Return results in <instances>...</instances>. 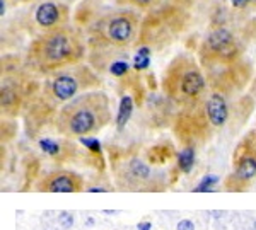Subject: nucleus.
<instances>
[{
  "label": "nucleus",
  "mask_w": 256,
  "mask_h": 230,
  "mask_svg": "<svg viewBox=\"0 0 256 230\" xmlns=\"http://www.w3.org/2000/svg\"><path fill=\"white\" fill-rule=\"evenodd\" d=\"M86 224H88L89 227H90V225H94V219H90V217H89V219H88V222H86Z\"/></svg>",
  "instance_id": "obj_25"
},
{
  "label": "nucleus",
  "mask_w": 256,
  "mask_h": 230,
  "mask_svg": "<svg viewBox=\"0 0 256 230\" xmlns=\"http://www.w3.org/2000/svg\"><path fill=\"white\" fill-rule=\"evenodd\" d=\"M110 120L108 99L104 94H88L65 106L58 118V128L65 135L86 137L101 130Z\"/></svg>",
  "instance_id": "obj_1"
},
{
  "label": "nucleus",
  "mask_w": 256,
  "mask_h": 230,
  "mask_svg": "<svg viewBox=\"0 0 256 230\" xmlns=\"http://www.w3.org/2000/svg\"><path fill=\"white\" fill-rule=\"evenodd\" d=\"M43 186L50 193H76L82 188V181L74 174L60 172V174L52 176Z\"/></svg>",
  "instance_id": "obj_7"
},
{
  "label": "nucleus",
  "mask_w": 256,
  "mask_h": 230,
  "mask_svg": "<svg viewBox=\"0 0 256 230\" xmlns=\"http://www.w3.org/2000/svg\"><path fill=\"white\" fill-rule=\"evenodd\" d=\"M148 55H150V50H148L147 46L140 48L137 56H135V60H134L135 70H146L148 65H150V58H148Z\"/></svg>",
  "instance_id": "obj_14"
},
{
  "label": "nucleus",
  "mask_w": 256,
  "mask_h": 230,
  "mask_svg": "<svg viewBox=\"0 0 256 230\" xmlns=\"http://www.w3.org/2000/svg\"><path fill=\"white\" fill-rule=\"evenodd\" d=\"M52 90L58 101H68V99H72L77 94V90H79V80H77L76 75H68V73L58 75L53 80Z\"/></svg>",
  "instance_id": "obj_8"
},
{
  "label": "nucleus",
  "mask_w": 256,
  "mask_h": 230,
  "mask_svg": "<svg viewBox=\"0 0 256 230\" xmlns=\"http://www.w3.org/2000/svg\"><path fill=\"white\" fill-rule=\"evenodd\" d=\"M36 20H38V24L43 27L55 26L60 20V7L52 2L41 3L38 7V10H36Z\"/></svg>",
  "instance_id": "obj_10"
},
{
  "label": "nucleus",
  "mask_w": 256,
  "mask_h": 230,
  "mask_svg": "<svg viewBox=\"0 0 256 230\" xmlns=\"http://www.w3.org/2000/svg\"><path fill=\"white\" fill-rule=\"evenodd\" d=\"M217 183H218L217 176H205V178L202 179V183L198 184V188H195V191L196 193H208V191H212V186Z\"/></svg>",
  "instance_id": "obj_15"
},
{
  "label": "nucleus",
  "mask_w": 256,
  "mask_h": 230,
  "mask_svg": "<svg viewBox=\"0 0 256 230\" xmlns=\"http://www.w3.org/2000/svg\"><path fill=\"white\" fill-rule=\"evenodd\" d=\"M248 2H250V0H232V3L236 7H244Z\"/></svg>",
  "instance_id": "obj_23"
},
{
  "label": "nucleus",
  "mask_w": 256,
  "mask_h": 230,
  "mask_svg": "<svg viewBox=\"0 0 256 230\" xmlns=\"http://www.w3.org/2000/svg\"><path fill=\"white\" fill-rule=\"evenodd\" d=\"M80 143L86 145L90 152H101V143L98 138H88V137H80Z\"/></svg>",
  "instance_id": "obj_19"
},
{
  "label": "nucleus",
  "mask_w": 256,
  "mask_h": 230,
  "mask_svg": "<svg viewBox=\"0 0 256 230\" xmlns=\"http://www.w3.org/2000/svg\"><path fill=\"white\" fill-rule=\"evenodd\" d=\"M169 92L184 99H195L205 89V79L192 61L181 58L172 63L171 75L166 82Z\"/></svg>",
  "instance_id": "obj_3"
},
{
  "label": "nucleus",
  "mask_w": 256,
  "mask_h": 230,
  "mask_svg": "<svg viewBox=\"0 0 256 230\" xmlns=\"http://www.w3.org/2000/svg\"><path fill=\"white\" fill-rule=\"evenodd\" d=\"M120 3H132V5L142 7V9H147V7H152L156 3H159L160 0H118Z\"/></svg>",
  "instance_id": "obj_18"
},
{
  "label": "nucleus",
  "mask_w": 256,
  "mask_h": 230,
  "mask_svg": "<svg viewBox=\"0 0 256 230\" xmlns=\"http://www.w3.org/2000/svg\"><path fill=\"white\" fill-rule=\"evenodd\" d=\"M205 50L208 51V55L222 60L234 58L236 56V43H234L232 32L226 27L216 29L205 41Z\"/></svg>",
  "instance_id": "obj_5"
},
{
  "label": "nucleus",
  "mask_w": 256,
  "mask_h": 230,
  "mask_svg": "<svg viewBox=\"0 0 256 230\" xmlns=\"http://www.w3.org/2000/svg\"><path fill=\"white\" fill-rule=\"evenodd\" d=\"M108 190H106V188H89V193H106Z\"/></svg>",
  "instance_id": "obj_24"
},
{
  "label": "nucleus",
  "mask_w": 256,
  "mask_h": 230,
  "mask_svg": "<svg viewBox=\"0 0 256 230\" xmlns=\"http://www.w3.org/2000/svg\"><path fill=\"white\" fill-rule=\"evenodd\" d=\"M128 172H130L132 178L137 181H147L150 178V169H148V166L138 159L130 160V164H128Z\"/></svg>",
  "instance_id": "obj_12"
},
{
  "label": "nucleus",
  "mask_w": 256,
  "mask_h": 230,
  "mask_svg": "<svg viewBox=\"0 0 256 230\" xmlns=\"http://www.w3.org/2000/svg\"><path fill=\"white\" fill-rule=\"evenodd\" d=\"M205 116H207L210 125L216 126V128L226 125L229 109H227V102L222 94L216 92L208 97L207 102H205Z\"/></svg>",
  "instance_id": "obj_6"
},
{
  "label": "nucleus",
  "mask_w": 256,
  "mask_h": 230,
  "mask_svg": "<svg viewBox=\"0 0 256 230\" xmlns=\"http://www.w3.org/2000/svg\"><path fill=\"white\" fill-rule=\"evenodd\" d=\"M195 164V149L193 147H186L178 157V166H180L181 172H190Z\"/></svg>",
  "instance_id": "obj_13"
},
{
  "label": "nucleus",
  "mask_w": 256,
  "mask_h": 230,
  "mask_svg": "<svg viewBox=\"0 0 256 230\" xmlns=\"http://www.w3.org/2000/svg\"><path fill=\"white\" fill-rule=\"evenodd\" d=\"M31 55L44 70H55L80 58L82 48L74 32L67 29H53L32 44Z\"/></svg>",
  "instance_id": "obj_2"
},
{
  "label": "nucleus",
  "mask_w": 256,
  "mask_h": 230,
  "mask_svg": "<svg viewBox=\"0 0 256 230\" xmlns=\"http://www.w3.org/2000/svg\"><path fill=\"white\" fill-rule=\"evenodd\" d=\"M138 230H150L152 229V224L150 222H140V224L137 225Z\"/></svg>",
  "instance_id": "obj_22"
},
{
  "label": "nucleus",
  "mask_w": 256,
  "mask_h": 230,
  "mask_svg": "<svg viewBox=\"0 0 256 230\" xmlns=\"http://www.w3.org/2000/svg\"><path fill=\"white\" fill-rule=\"evenodd\" d=\"M132 111H134V101L130 96H123L122 102H120V109H118V116H116V125L122 130L126 125L128 120L132 116Z\"/></svg>",
  "instance_id": "obj_11"
},
{
  "label": "nucleus",
  "mask_w": 256,
  "mask_h": 230,
  "mask_svg": "<svg viewBox=\"0 0 256 230\" xmlns=\"http://www.w3.org/2000/svg\"><path fill=\"white\" fill-rule=\"evenodd\" d=\"M253 230H256V222H254V224H253Z\"/></svg>",
  "instance_id": "obj_26"
},
{
  "label": "nucleus",
  "mask_w": 256,
  "mask_h": 230,
  "mask_svg": "<svg viewBox=\"0 0 256 230\" xmlns=\"http://www.w3.org/2000/svg\"><path fill=\"white\" fill-rule=\"evenodd\" d=\"M176 230H195V224L192 220H181L178 222Z\"/></svg>",
  "instance_id": "obj_21"
},
{
  "label": "nucleus",
  "mask_w": 256,
  "mask_h": 230,
  "mask_svg": "<svg viewBox=\"0 0 256 230\" xmlns=\"http://www.w3.org/2000/svg\"><path fill=\"white\" fill-rule=\"evenodd\" d=\"M256 176V154L250 152V154H244L241 159L238 160V167H236V178L239 183H248Z\"/></svg>",
  "instance_id": "obj_9"
},
{
  "label": "nucleus",
  "mask_w": 256,
  "mask_h": 230,
  "mask_svg": "<svg viewBox=\"0 0 256 230\" xmlns=\"http://www.w3.org/2000/svg\"><path fill=\"white\" fill-rule=\"evenodd\" d=\"M58 224H60L64 229H72V225H74V217L70 215V213H67V212L60 213V217H58Z\"/></svg>",
  "instance_id": "obj_20"
},
{
  "label": "nucleus",
  "mask_w": 256,
  "mask_h": 230,
  "mask_svg": "<svg viewBox=\"0 0 256 230\" xmlns=\"http://www.w3.org/2000/svg\"><path fill=\"white\" fill-rule=\"evenodd\" d=\"M128 68H130V65H128L126 61H113L110 67V72L116 77H122L128 72Z\"/></svg>",
  "instance_id": "obj_16"
},
{
  "label": "nucleus",
  "mask_w": 256,
  "mask_h": 230,
  "mask_svg": "<svg viewBox=\"0 0 256 230\" xmlns=\"http://www.w3.org/2000/svg\"><path fill=\"white\" fill-rule=\"evenodd\" d=\"M40 147L44 152H46V154H50V155H56L60 152L58 143H55L53 140H48V138H43V140L40 142Z\"/></svg>",
  "instance_id": "obj_17"
},
{
  "label": "nucleus",
  "mask_w": 256,
  "mask_h": 230,
  "mask_svg": "<svg viewBox=\"0 0 256 230\" xmlns=\"http://www.w3.org/2000/svg\"><path fill=\"white\" fill-rule=\"evenodd\" d=\"M137 31V17L132 12H120L99 22V32L108 43L123 46L128 44Z\"/></svg>",
  "instance_id": "obj_4"
}]
</instances>
